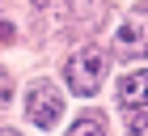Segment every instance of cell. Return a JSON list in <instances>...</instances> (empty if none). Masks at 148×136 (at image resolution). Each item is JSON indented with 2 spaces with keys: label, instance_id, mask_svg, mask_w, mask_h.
Wrapping results in <instances>:
<instances>
[{
  "label": "cell",
  "instance_id": "7a4b0ae2",
  "mask_svg": "<svg viewBox=\"0 0 148 136\" xmlns=\"http://www.w3.org/2000/svg\"><path fill=\"white\" fill-rule=\"evenodd\" d=\"M25 115H30V124L38 128H55L59 115H64V94L55 90V81H34L30 90H25Z\"/></svg>",
  "mask_w": 148,
  "mask_h": 136
},
{
  "label": "cell",
  "instance_id": "6da1fadb",
  "mask_svg": "<svg viewBox=\"0 0 148 136\" xmlns=\"http://www.w3.org/2000/svg\"><path fill=\"white\" fill-rule=\"evenodd\" d=\"M64 77H68L72 94L89 98V94H97V90H102V81H106V56L97 51V47H80L76 56L68 60Z\"/></svg>",
  "mask_w": 148,
  "mask_h": 136
},
{
  "label": "cell",
  "instance_id": "5b68a950",
  "mask_svg": "<svg viewBox=\"0 0 148 136\" xmlns=\"http://www.w3.org/2000/svg\"><path fill=\"white\" fill-rule=\"evenodd\" d=\"M68 136H106V119L102 115H80Z\"/></svg>",
  "mask_w": 148,
  "mask_h": 136
},
{
  "label": "cell",
  "instance_id": "52a82bcc",
  "mask_svg": "<svg viewBox=\"0 0 148 136\" xmlns=\"http://www.w3.org/2000/svg\"><path fill=\"white\" fill-rule=\"evenodd\" d=\"M127 136H148V119H136V124H131V132Z\"/></svg>",
  "mask_w": 148,
  "mask_h": 136
},
{
  "label": "cell",
  "instance_id": "277c9868",
  "mask_svg": "<svg viewBox=\"0 0 148 136\" xmlns=\"http://www.w3.org/2000/svg\"><path fill=\"white\" fill-rule=\"evenodd\" d=\"M119 106L127 111H144L148 106V68H136L119 81Z\"/></svg>",
  "mask_w": 148,
  "mask_h": 136
},
{
  "label": "cell",
  "instance_id": "8992f818",
  "mask_svg": "<svg viewBox=\"0 0 148 136\" xmlns=\"http://www.w3.org/2000/svg\"><path fill=\"white\" fill-rule=\"evenodd\" d=\"M9 98H13V77L4 72V68H0V106H4Z\"/></svg>",
  "mask_w": 148,
  "mask_h": 136
},
{
  "label": "cell",
  "instance_id": "ba28073f",
  "mask_svg": "<svg viewBox=\"0 0 148 136\" xmlns=\"http://www.w3.org/2000/svg\"><path fill=\"white\" fill-rule=\"evenodd\" d=\"M0 136H21V132H13V128H0Z\"/></svg>",
  "mask_w": 148,
  "mask_h": 136
},
{
  "label": "cell",
  "instance_id": "3957f363",
  "mask_svg": "<svg viewBox=\"0 0 148 136\" xmlns=\"http://www.w3.org/2000/svg\"><path fill=\"white\" fill-rule=\"evenodd\" d=\"M114 51L123 60L148 56V17L144 13H131V17L119 22V30H114Z\"/></svg>",
  "mask_w": 148,
  "mask_h": 136
}]
</instances>
